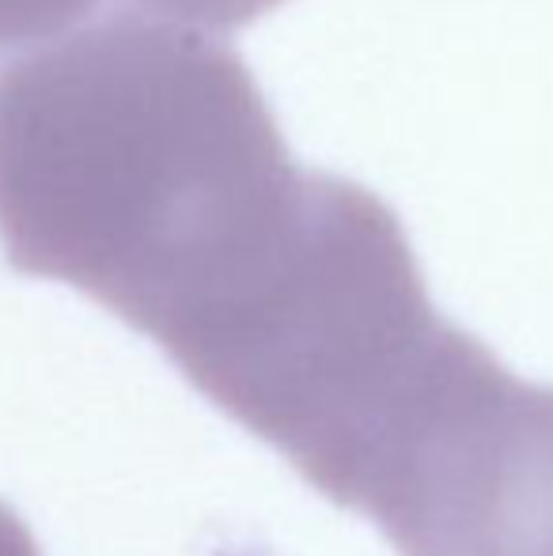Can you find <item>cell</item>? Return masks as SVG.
Here are the masks:
<instances>
[{
  "mask_svg": "<svg viewBox=\"0 0 553 556\" xmlns=\"http://www.w3.org/2000/svg\"><path fill=\"white\" fill-rule=\"evenodd\" d=\"M338 178L292 163L228 42L114 12L0 68V247L198 379L285 300Z\"/></svg>",
  "mask_w": 553,
  "mask_h": 556,
  "instance_id": "6da1fadb",
  "label": "cell"
},
{
  "mask_svg": "<svg viewBox=\"0 0 553 556\" xmlns=\"http://www.w3.org/2000/svg\"><path fill=\"white\" fill-rule=\"evenodd\" d=\"M364 515L399 556H553V387L489 352Z\"/></svg>",
  "mask_w": 553,
  "mask_h": 556,
  "instance_id": "7a4b0ae2",
  "label": "cell"
},
{
  "mask_svg": "<svg viewBox=\"0 0 553 556\" xmlns=\"http://www.w3.org/2000/svg\"><path fill=\"white\" fill-rule=\"evenodd\" d=\"M99 0H0V53L15 46L61 38Z\"/></svg>",
  "mask_w": 553,
  "mask_h": 556,
  "instance_id": "3957f363",
  "label": "cell"
},
{
  "mask_svg": "<svg viewBox=\"0 0 553 556\" xmlns=\"http://www.w3.org/2000/svg\"><path fill=\"white\" fill-rule=\"evenodd\" d=\"M277 4L280 0H137V12L209 35V30L243 27V23L274 12Z\"/></svg>",
  "mask_w": 553,
  "mask_h": 556,
  "instance_id": "277c9868",
  "label": "cell"
},
{
  "mask_svg": "<svg viewBox=\"0 0 553 556\" xmlns=\"http://www.w3.org/2000/svg\"><path fill=\"white\" fill-rule=\"evenodd\" d=\"M0 556H42L38 542L30 538L27 522L8 504H0Z\"/></svg>",
  "mask_w": 553,
  "mask_h": 556,
  "instance_id": "5b68a950",
  "label": "cell"
}]
</instances>
